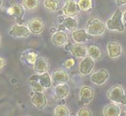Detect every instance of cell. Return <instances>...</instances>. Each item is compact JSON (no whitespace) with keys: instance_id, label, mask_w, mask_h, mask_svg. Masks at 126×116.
Wrapping results in <instances>:
<instances>
[{"instance_id":"16","label":"cell","mask_w":126,"mask_h":116,"mask_svg":"<svg viewBox=\"0 0 126 116\" xmlns=\"http://www.w3.org/2000/svg\"><path fill=\"white\" fill-rule=\"evenodd\" d=\"M51 40H52V43L54 45H56L58 47H61V46L65 45L67 43V41H68V36H67V34L65 32L59 30V31L55 32L53 34Z\"/></svg>"},{"instance_id":"4","label":"cell","mask_w":126,"mask_h":116,"mask_svg":"<svg viewBox=\"0 0 126 116\" xmlns=\"http://www.w3.org/2000/svg\"><path fill=\"white\" fill-rule=\"evenodd\" d=\"M80 8H79L78 2L75 0H66L65 4L62 8V12L65 16H71V17H76L80 13Z\"/></svg>"},{"instance_id":"15","label":"cell","mask_w":126,"mask_h":116,"mask_svg":"<svg viewBox=\"0 0 126 116\" xmlns=\"http://www.w3.org/2000/svg\"><path fill=\"white\" fill-rule=\"evenodd\" d=\"M34 71L38 74H42L44 72H48L49 70V62L47 58L45 57H39L36 61V63L33 66Z\"/></svg>"},{"instance_id":"7","label":"cell","mask_w":126,"mask_h":116,"mask_svg":"<svg viewBox=\"0 0 126 116\" xmlns=\"http://www.w3.org/2000/svg\"><path fill=\"white\" fill-rule=\"evenodd\" d=\"M94 59L88 55V56L83 58L81 60V62L79 63V72L84 76L89 75L92 72V70L94 69Z\"/></svg>"},{"instance_id":"3","label":"cell","mask_w":126,"mask_h":116,"mask_svg":"<svg viewBox=\"0 0 126 116\" xmlns=\"http://www.w3.org/2000/svg\"><path fill=\"white\" fill-rule=\"evenodd\" d=\"M122 11L120 10H117L114 12L111 18H109L106 21V28L111 31H119L123 32L125 30V26L122 21Z\"/></svg>"},{"instance_id":"31","label":"cell","mask_w":126,"mask_h":116,"mask_svg":"<svg viewBox=\"0 0 126 116\" xmlns=\"http://www.w3.org/2000/svg\"><path fill=\"white\" fill-rule=\"evenodd\" d=\"M6 65H7L6 60L3 57L0 56V72H2L4 70V69L6 68Z\"/></svg>"},{"instance_id":"26","label":"cell","mask_w":126,"mask_h":116,"mask_svg":"<svg viewBox=\"0 0 126 116\" xmlns=\"http://www.w3.org/2000/svg\"><path fill=\"white\" fill-rule=\"evenodd\" d=\"M40 4V0H23L22 5L26 11H34L36 10Z\"/></svg>"},{"instance_id":"20","label":"cell","mask_w":126,"mask_h":116,"mask_svg":"<svg viewBox=\"0 0 126 116\" xmlns=\"http://www.w3.org/2000/svg\"><path fill=\"white\" fill-rule=\"evenodd\" d=\"M121 108L120 106L117 105V103H109L105 106L103 109V114L105 116H119L121 114Z\"/></svg>"},{"instance_id":"9","label":"cell","mask_w":126,"mask_h":116,"mask_svg":"<svg viewBox=\"0 0 126 116\" xmlns=\"http://www.w3.org/2000/svg\"><path fill=\"white\" fill-rule=\"evenodd\" d=\"M31 103L38 110H43L47 106V97L44 93H37L32 91Z\"/></svg>"},{"instance_id":"22","label":"cell","mask_w":126,"mask_h":116,"mask_svg":"<svg viewBox=\"0 0 126 116\" xmlns=\"http://www.w3.org/2000/svg\"><path fill=\"white\" fill-rule=\"evenodd\" d=\"M38 58H39L38 53L33 52V51H26V52L22 53L21 55L22 61L25 62L28 66H31V67L34 66V64L36 63Z\"/></svg>"},{"instance_id":"19","label":"cell","mask_w":126,"mask_h":116,"mask_svg":"<svg viewBox=\"0 0 126 116\" xmlns=\"http://www.w3.org/2000/svg\"><path fill=\"white\" fill-rule=\"evenodd\" d=\"M63 28L67 29L70 32H74V30L77 29L78 26V23L77 20L74 17H71V16H65L63 17L62 21H61V24H60Z\"/></svg>"},{"instance_id":"14","label":"cell","mask_w":126,"mask_h":116,"mask_svg":"<svg viewBox=\"0 0 126 116\" xmlns=\"http://www.w3.org/2000/svg\"><path fill=\"white\" fill-rule=\"evenodd\" d=\"M70 53L76 58H84L88 56V47L82 43H75L70 47Z\"/></svg>"},{"instance_id":"6","label":"cell","mask_w":126,"mask_h":116,"mask_svg":"<svg viewBox=\"0 0 126 116\" xmlns=\"http://www.w3.org/2000/svg\"><path fill=\"white\" fill-rule=\"evenodd\" d=\"M94 90L90 86H83L79 91V100L83 105H88L94 98Z\"/></svg>"},{"instance_id":"10","label":"cell","mask_w":126,"mask_h":116,"mask_svg":"<svg viewBox=\"0 0 126 116\" xmlns=\"http://www.w3.org/2000/svg\"><path fill=\"white\" fill-rule=\"evenodd\" d=\"M109 78V72L106 69H100L92 73L90 77L91 82L95 85H103Z\"/></svg>"},{"instance_id":"32","label":"cell","mask_w":126,"mask_h":116,"mask_svg":"<svg viewBox=\"0 0 126 116\" xmlns=\"http://www.w3.org/2000/svg\"><path fill=\"white\" fill-rule=\"evenodd\" d=\"M116 4H117V6H119V7L124 6L126 4V0H116Z\"/></svg>"},{"instance_id":"27","label":"cell","mask_w":126,"mask_h":116,"mask_svg":"<svg viewBox=\"0 0 126 116\" xmlns=\"http://www.w3.org/2000/svg\"><path fill=\"white\" fill-rule=\"evenodd\" d=\"M78 5L81 11L84 12H88V11H91L92 6H93V2L92 0H78Z\"/></svg>"},{"instance_id":"30","label":"cell","mask_w":126,"mask_h":116,"mask_svg":"<svg viewBox=\"0 0 126 116\" xmlns=\"http://www.w3.org/2000/svg\"><path fill=\"white\" fill-rule=\"evenodd\" d=\"M74 65H75V61H74V59L73 58H70L68 60H66L65 62H64V68L66 69H71L73 67H74Z\"/></svg>"},{"instance_id":"2","label":"cell","mask_w":126,"mask_h":116,"mask_svg":"<svg viewBox=\"0 0 126 116\" xmlns=\"http://www.w3.org/2000/svg\"><path fill=\"white\" fill-rule=\"evenodd\" d=\"M107 97L112 102H115L117 104L126 105V92L121 84H116L112 86L107 91Z\"/></svg>"},{"instance_id":"11","label":"cell","mask_w":126,"mask_h":116,"mask_svg":"<svg viewBox=\"0 0 126 116\" xmlns=\"http://www.w3.org/2000/svg\"><path fill=\"white\" fill-rule=\"evenodd\" d=\"M51 77H52L53 83L56 85L67 83L69 81V75L67 73V71H65L62 69H56L52 73Z\"/></svg>"},{"instance_id":"17","label":"cell","mask_w":126,"mask_h":116,"mask_svg":"<svg viewBox=\"0 0 126 116\" xmlns=\"http://www.w3.org/2000/svg\"><path fill=\"white\" fill-rule=\"evenodd\" d=\"M55 96L58 100H62L65 99L70 94V87L67 83H62V84H58L55 87Z\"/></svg>"},{"instance_id":"12","label":"cell","mask_w":126,"mask_h":116,"mask_svg":"<svg viewBox=\"0 0 126 116\" xmlns=\"http://www.w3.org/2000/svg\"><path fill=\"white\" fill-rule=\"evenodd\" d=\"M72 37L75 43H86L92 39V36L89 35L86 29H76L72 32Z\"/></svg>"},{"instance_id":"29","label":"cell","mask_w":126,"mask_h":116,"mask_svg":"<svg viewBox=\"0 0 126 116\" xmlns=\"http://www.w3.org/2000/svg\"><path fill=\"white\" fill-rule=\"evenodd\" d=\"M76 115H78V116H90V115H92V111H90V110H89L88 108H81V109L77 111Z\"/></svg>"},{"instance_id":"25","label":"cell","mask_w":126,"mask_h":116,"mask_svg":"<svg viewBox=\"0 0 126 116\" xmlns=\"http://www.w3.org/2000/svg\"><path fill=\"white\" fill-rule=\"evenodd\" d=\"M44 8L49 11H58L59 10V2L58 0H44L43 2Z\"/></svg>"},{"instance_id":"18","label":"cell","mask_w":126,"mask_h":116,"mask_svg":"<svg viewBox=\"0 0 126 116\" xmlns=\"http://www.w3.org/2000/svg\"><path fill=\"white\" fill-rule=\"evenodd\" d=\"M8 13L15 19H22L26 13V9L20 4H12L8 9Z\"/></svg>"},{"instance_id":"24","label":"cell","mask_w":126,"mask_h":116,"mask_svg":"<svg viewBox=\"0 0 126 116\" xmlns=\"http://www.w3.org/2000/svg\"><path fill=\"white\" fill-rule=\"evenodd\" d=\"M88 55L93 58L94 60H98L102 57L103 53L101 51V49L96 45H90L88 47Z\"/></svg>"},{"instance_id":"13","label":"cell","mask_w":126,"mask_h":116,"mask_svg":"<svg viewBox=\"0 0 126 116\" xmlns=\"http://www.w3.org/2000/svg\"><path fill=\"white\" fill-rule=\"evenodd\" d=\"M107 54L112 59L120 57L122 53V47L119 42L117 41H109L106 46Z\"/></svg>"},{"instance_id":"21","label":"cell","mask_w":126,"mask_h":116,"mask_svg":"<svg viewBox=\"0 0 126 116\" xmlns=\"http://www.w3.org/2000/svg\"><path fill=\"white\" fill-rule=\"evenodd\" d=\"M29 84H30V87L33 92H37V93H44L45 91V87L39 81V74H35L31 76L29 78V81H28Z\"/></svg>"},{"instance_id":"1","label":"cell","mask_w":126,"mask_h":116,"mask_svg":"<svg viewBox=\"0 0 126 116\" xmlns=\"http://www.w3.org/2000/svg\"><path fill=\"white\" fill-rule=\"evenodd\" d=\"M105 29H106V24H105L104 22L97 18H91L88 20L86 24V31L92 37L102 36L105 32Z\"/></svg>"},{"instance_id":"36","label":"cell","mask_w":126,"mask_h":116,"mask_svg":"<svg viewBox=\"0 0 126 116\" xmlns=\"http://www.w3.org/2000/svg\"><path fill=\"white\" fill-rule=\"evenodd\" d=\"M125 115H126V111H125Z\"/></svg>"},{"instance_id":"5","label":"cell","mask_w":126,"mask_h":116,"mask_svg":"<svg viewBox=\"0 0 126 116\" xmlns=\"http://www.w3.org/2000/svg\"><path fill=\"white\" fill-rule=\"evenodd\" d=\"M9 34L13 37H28L30 36L31 32L27 25L15 23L9 30Z\"/></svg>"},{"instance_id":"8","label":"cell","mask_w":126,"mask_h":116,"mask_svg":"<svg viewBox=\"0 0 126 116\" xmlns=\"http://www.w3.org/2000/svg\"><path fill=\"white\" fill-rule=\"evenodd\" d=\"M27 27L31 32V34L34 35H41L44 31V23L41 18L35 17L32 18L27 23Z\"/></svg>"},{"instance_id":"28","label":"cell","mask_w":126,"mask_h":116,"mask_svg":"<svg viewBox=\"0 0 126 116\" xmlns=\"http://www.w3.org/2000/svg\"><path fill=\"white\" fill-rule=\"evenodd\" d=\"M54 113H55V115H57V116H68L71 114L69 108L65 105L57 106L56 109H55Z\"/></svg>"},{"instance_id":"33","label":"cell","mask_w":126,"mask_h":116,"mask_svg":"<svg viewBox=\"0 0 126 116\" xmlns=\"http://www.w3.org/2000/svg\"><path fill=\"white\" fill-rule=\"evenodd\" d=\"M122 21H123V23L126 24V10H125V11L122 13Z\"/></svg>"},{"instance_id":"23","label":"cell","mask_w":126,"mask_h":116,"mask_svg":"<svg viewBox=\"0 0 126 116\" xmlns=\"http://www.w3.org/2000/svg\"><path fill=\"white\" fill-rule=\"evenodd\" d=\"M39 81H40L46 89L52 87V83H53L52 77H51V75L48 73V72L39 74Z\"/></svg>"},{"instance_id":"35","label":"cell","mask_w":126,"mask_h":116,"mask_svg":"<svg viewBox=\"0 0 126 116\" xmlns=\"http://www.w3.org/2000/svg\"><path fill=\"white\" fill-rule=\"evenodd\" d=\"M0 45H1V37H0Z\"/></svg>"},{"instance_id":"34","label":"cell","mask_w":126,"mask_h":116,"mask_svg":"<svg viewBox=\"0 0 126 116\" xmlns=\"http://www.w3.org/2000/svg\"><path fill=\"white\" fill-rule=\"evenodd\" d=\"M2 5H3V0H0V9L2 8Z\"/></svg>"}]
</instances>
